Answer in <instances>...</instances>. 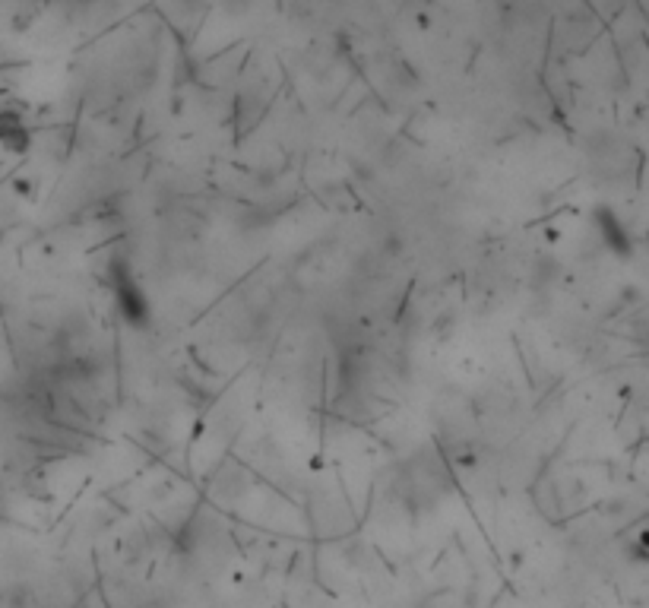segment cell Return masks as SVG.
<instances>
[{
	"label": "cell",
	"instance_id": "1",
	"mask_svg": "<svg viewBox=\"0 0 649 608\" xmlns=\"http://www.w3.org/2000/svg\"><path fill=\"white\" fill-rule=\"evenodd\" d=\"M111 292H114V304H118L121 317L130 323V327H137V330L149 327V320H152L149 298L143 292V285L130 276L124 263L111 266Z\"/></svg>",
	"mask_w": 649,
	"mask_h": 608
},
{
	"label": "cell",
	"instance_id": "2",
	"mask_svg": "<svg viewBox=\"0 0 649 608\" xmlns=\"http://www.w3.org/2000/svg\"><path fill=\"white\" fill-rule=\"evenodd\" d=\"M0 146L7 152H26L29 149V127L26 118L13 105L0 108Z\"/></svg>",
	"mask_w": 649,
	"mask_h": 608
},
{
	"label": "cell",
	"instance_id": "3",
	"mask_svg": "<svg viewBox=\"0 0 649 608\" xmlns=\"http://www.w3.org/2000/svg\"><path fill=\"white\" fill-rule=\"evenodd\" d=\"M596 222H599V235L605 238V244L612 247V251H618L621 257L631 251V241H627V232L621 228V222H618L615 213H608V209H599Z\"/></svg>",
	"mask_w": 649,
	"mask_h": 608
}]
</instances>
